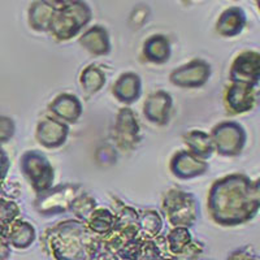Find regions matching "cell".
Here are the masks:
<instances>
[{"instance_id": "cell-1", "label": "cell", "mask_w": 260, "mask_h": 260, "mask_svg": "<svg viewBox=\"0 0 260 260\" xmlns=\"http://www.w3.org/2000/svg\"><path fill=\"white\" fill-rule=\"evenodd\" d=\"M91 20V11L82 0H73L53 13L48 27L59 37L71 38L81 27Z\"/></svg>"}, {"instance_id": "cell-2", "label": "cell", "mask_w": 260, "mask_h": 260, "mask_svg": "<svg viewBox=\"0 0 260 260\" xmlns=\"http://www.w3.org/2000/svg\"><path fill=\"white\" fill-rule=\"evenodd\" d=\"M246 24V15L238 7L226 9L217 21V30L222 36H236L242 31Z\"/></svg>"}, {"instance_id": "cell-3", "label": "cell", "mask_w": 260, "mask_h": 260, "mask_svg": "<svg viewBox=\"0 0 260 260\" xmlns=\"http://www.w3.org/2000/svg\"><path fill=\"white\" fill-rule=\"evenodd\" d=\"M53 13H55V9L51 3H46L43 0L36 2L30 8V22L32 27L42 29L43 26H48Z\"/></svg>"}, {"instance_id": "cell-4", "label": "cell", "mask_w": 260, "mask_h": 260, "mask_svg": "<svg viewBox=\"0 0 260 260\" xmlns=\"http://www.w3.org/2000/svg\"><path fill=\"white\" fill-rule=\"evenodd\" d=\"M168 241L171 251L176 255H180L189 245L190 236L186 229L180 228V229H175L172 232L171 236L168 237Z\"/></svg>"}, {"instance_id": "cell-5", "label": "cell", "mask_w": 260, "mask_h": 260, "mask_svg": "<svg viewBox=\"0 0 260 260\" xmlns=\"http://www.w3.org/2000/svg\"><path fill=\"white\" fill-rule=\"evenodd\" d=\"M13 233H18V236H11V240H12V243L18 248L27 247L30 243L34 240V231L30 225H26L25 222H22V225L15 228L13 229Z\"/></svg>"}, {"instance_id": "cell-6", "label": "cell", "mask_w": 260, "mask_h": 260, "mask_svg": "<svg viewBox=\"0 0 260 260\" xmlns=\"http://www.w3.org/2000/svg\"><path fill=\"white\" fill-rule=\"evenodd\" d=\"M51 2H52V4L59 7V8H62V7H65L67 4L71 3V0H51Z\"/></svg>"}, {"instance_id": "cell-7", "label": "cell", "mask_w": 260, "mask_h": 260, "mask_svg": "<svg viewBox=\"0 0 260 260\" xmlns=\"http://www.w3.org/2000/svg\"><path fill=\"white\" fill-rule=\"evenodd\" d=\"M257 2V6H259V9H260V0H256Z\"/></svg>"}, {"instance_id": "cell-8", "label": "cell", "mask_w": 260, "mask_h": 260, "mask_svg": "<svg viewBox=\"0 0 260 260\" xmlns=\"http://www.w3.org/2000/svg\"><path fill=\"white\" fill-rule=\"evenodd\" d=\"M161 260H172V259H161Z\"/></svg>"}]
</instances>
